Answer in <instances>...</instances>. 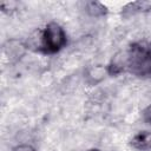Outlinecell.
<instances>
[{"label":"cell","instance_id":"2","mask_svg":"<svg viewBox=\"0 0 151 151\" xmlns=\"http://www.w3.org/2000/svg\"><path fill=\"white\" fill-rule=\"evenodd\" d=\"M67 44L65 29L57 22H50L40 32L38 51L44 54H54L63 50Z\"/></svg>","mask_w":151,"mask_h":151},{"label":"cell","instance_id":"4","mask_svg":"<svg viewBox=\"0 0 151 151\" xmlns=\"http://www.w3.org/2000/svg\"><path fill=\"white\" fill-rule=\"evenodd\" d=\"M131 146L136 150H151V132L149 131H142L137 134H134L130 142Z\"/></svg>","mask_w":151,"mask_h":151},{"label":"cell","instance_id":"1","mask_svg":"<svg viewBox=\"0 0 151 151\" xmlns=\"http://www.w3.org/2000/svg\"><path fill=\"white\" fill-rule=\"evenodd\" d=\"M124 70L136 77H151V41H137L130 45L123 63Z\"/></svg>","mask_w":151,"mask_h":151},{"label":"cell","instance_id":"7","mask_svg":"<svg viewBox=\"0 0 151 151\" xmlns=\"http://www.w3.org/2000/svg\"><path fill=\"white\" fill-rule=\"evenodd\" d=\"M12 151H37L33 146L27 145V144H21V145H17Z\"/></svg>","mask_w":151,"mask_h":151},{"label":"cell","instance_id":"6","mask_svg":"<svg viewBox=\"0 0 151 151\" xmlns=\"http://www.w3.org/2000/svg\"><path fill=\"white\" fill-rule=\"evenodd\" d=\"M142 116H143V120H144L145 123H147V124L151 125V104L144 109Z\"/></svg>","mask_w":151,"mask_h":151},{"label":"cell","instance_id":"8","mask_svg":"<svg viewBox=\"0 0 151 151\" xmlns=\"http://www.w3.org/2000/svg\"><path fill=\"white\" fill-rule=\"evenodd\" d=\"M87 151H99V150H97V149H91V150H87Z\"/></svg>","mask_w":151,"mask_h":151},{"label":"cell","instance_id":"3","mask_svg":"<svg viewBox=\"0 0 151 151\" xmlns=\"http://www.w3.org/2000/svg\"><path fill=\"white\" fill-rule=\"evenodd\" d=\"M122 9H123L122 15L125 18H129V17L134 15V14L145 13V12L151 11V2H149V1H133V2L125 5Z\"/></svg>","mask_w":151,"mask_h":151},{"label":"cell","instance_id":"5","mask_svg":"<svg viewBox=\"0 0 151 151\" xmlns=\"http://www.w3.org/2000/svg\"><path fill=\"white\" fill-rule=\"evenodd\" d=\"M86 11L91 17H103L107 13V8L98 1H88L86 4Z\"/></svg>","mask_w":151,"mask_h":151}]
</instances>
